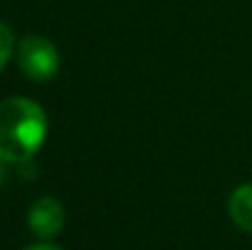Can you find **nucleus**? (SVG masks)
Here are the masks:
<instances>
[{
  "label": "nucleus",
  "mask_w": 252,
  "mask_h": 250,
  "mask_svg": "<svg viewBox=\"0 0 252 250\" xmlns=\"http://www.w3.org/2000/svg\"><path fill=\"white\" fill-rule=\"evenodd\" d=\"M44 138L47 115L34 101L20 96L0 101V162H30Z\"/></svg>",
  "instance_id": "nucleus-1"
},
{
  "label": "nucleus",
  "mask_w": 252,
  "mask_h": 250,
  "mask_svg": "<svg viewBox=\"0 0 252 250\" xmlns=\"http://www.w3.org/2000/svg\"><path fill=\"white\" fill-rule=\"evenodd\" d=\"M12 49H15L12 30H10L7 25H2V22H0V71H2V69H5V64L10 62Z\"/></svg>",
  "instance_id": "nucleus-5"
},
{
  "label": "nucleus",
  "mask_w": 252,
  "mask_h": 250,
  "mask_svg": "<svg viewBox=\"0 0 252 250\" xmlns=\"http://www.w3.org/2000/svg\"><path fill=\"white\" fill-rule=\"evenodd\" d=\"M64 206L54 196H42L32 204L27 214V226L39 241H52L64 228Z\"/></svg>",
  "instance_id": "nucleus-3"
},
{
  "label": "nucleus",
  "mask_w": 252,
  "mask_h": 250,
  "mask_svg": "<svg viewBox=\"0 0 252 250\" xmlns=\"http://www.w3.org/2000/svg\"><path fill=\"white\" fill-rule=\"evenodd\" d=\"M22 250H62V248H57V246H54V243H49V241H42V243L27 246V248H22Z\"/></svg>",
  "instance_id": "nucleus-6"
},
{
  "label": "nucleus",
  "mask_w": 252,
  "mask_h": 250,
  "mask_svg": "<svg viewBox=\"0 0 252 250\" xmlns=\"http://www.w3.org/2000/svg\"><path fill=\"white\" fill-rule=\"evenodd\" d=\"M228 214L233 218V223L245 231L252 233V184H240L230 199H228Z\"/></svg>",
  "instance_id": "nucleus-4"
},
{
  "label": "nucleus",
  "mask_w": 252,
  "mask_h": 250,
  "mask_svg": "<svg viewBox=\"0 0 252 250\" xmlns=\"http://www.w3.org/2000/svg\"><path fill=\"white\" fill-rule=\"evenodd\" d=\"M17 67L32 81H49L59 71V52L49 39L30 35L17 44Z\"/></svg>",
  "instance_id": "nucleus-2"
}]
</instances>
